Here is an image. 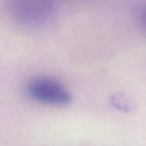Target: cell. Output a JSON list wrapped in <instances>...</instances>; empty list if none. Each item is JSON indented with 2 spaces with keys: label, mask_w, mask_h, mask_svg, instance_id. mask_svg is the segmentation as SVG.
<instances>
[{
  "label": "cell",
  "mask_w": 146,
  "mask_h": 146,
  "mask_svg": "<svg viewBox=\"0 0 146 146\" xmlns=\"http://www.w3.org/2000/svg\"><path fill=\"white\" fill-rule=\"evenodd\" d=\"M9 16L18 24L36 27L45 24L55 12L54 0H7Z\"/></svg>",
  "instance_id": "6da1fadb"
},
{
  "label": "cell",
  "mask_w": 146,
  "mask_h": 146,
  "mask_svg": "<svg viewBox=\"0 0 146 146\" xmlns=\"http://www.w3.org/2000/svg\"><path fill=\"white\" fill-rule=\"evenodd\" d=\"M26 90L31 98L49 105L65 106L72 101L69 91L53 79H34L27 84Z\"/></svg>",
  "instance_id": "7a4b0ae2"
}]
</instances>
